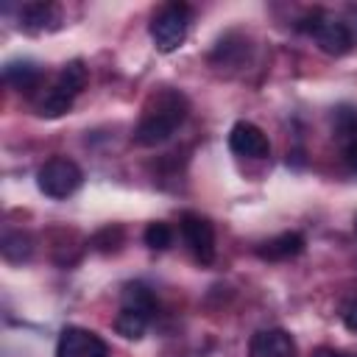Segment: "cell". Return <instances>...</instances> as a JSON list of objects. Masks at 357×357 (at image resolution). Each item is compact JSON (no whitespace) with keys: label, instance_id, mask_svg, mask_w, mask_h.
Wrapping results in <instances>:
<instances>
[{"label":"cell","instance_id":"2e32d148","mask_svg":"<svg viewBox=\"0 0 357 357\" xmlns=\"http://www.w3.org/2000/svg\"><path fill=\"white\" fill-rule=\"evenodd\" d=\"M170 243H173V229H170L167 223L156 220V223H151V226L145 229V245H148V248L165 251Z\"/></svg>","mask_w":357,"mask_h":357},{"label":"cell","instance_id":"8992f818","mask_svg":"<svg viewBox=\"0 0 357 357\" xmlns=\"http://www.w3.org/2000/svg\"><path fill=\"white\" fill-rule=\"evenodd\" d=\"M56 357H109V346L95 332H86V329H78V326H67L59 335Z\"/></svg>","mask_w":357,"mask_h":357},{"label":"cell","instance_id":"4fadbf2b","mask_svg":"<svg viewBox=\"0 0 357 357\" xmlns=\"http://www.w3.org/2000/svg\"><path fill=\"white\" fill-rule=\"evenodd\" d=\"M0 251H3V257H6L8 262H25V259H31V254H33V240H31V234L14 229V231H6V234H3Z\"/></svg>","mask_w":357,"mask_h":357},{"label":"cell","instance_id":"5bb4252c","mask_svg":"<svg viewBox=\"0 0 357 357\" xmlns=\"http://www.w3.org/2000/svg\"><path fill=\"white\" fill-rule=\"evenodd\" d=\"M123 307H126V310H134V312H142V315H148V318H153V312H156V298H153V293H151L145 284L131 282V284L123 287Z\"/></svg>","mask_w":357,"mask_h":357},{"label":"cell","instance_id":"9a60e30c","mask_svg":"<svg viewBox=\"0 0 357 357\" xmlns=\"http://www.w3.org/2000/svg\"><path fill=\"white\" fill-rule=\"evenodd\" d=\"M148 321H151L148 315L123 307L120 315L114 318V329H117V335L126 337V340H139V337L145 335V329H148Z\"/></svg>","mask_w":357,"mask_h":357},{"label":"cell","instance_id":"7c38bea8","mask_svg":"<svg viewBox=\"0 0 357 357\" xmlns=\"http://www.w3.org/2000/svg\"><path fill=\"white\" fill-rule=\"evenodd\" d=\"M20 22H22L28 31H45V28H53V25L59 22V11H56V6H50V3H31V6L22 8Z\"/></svg>","mask_w":357,"mask_h":357},{"label":"cell","instance_id":"ac0fdd59","mask_svg":"<svg viewBox=\"0 0 357 357\" xmlns=\"http://www.w3.org/2000/svg\"><path fill=\"white\" fill-rule=\"evenodd\" d=\"M340 318H343V324H346L349 332H357V298H349V301L343 304Z\"/></svg>","mask_w":357,"mask_h":357},{"label":"cell","instance_id":"277c9868","mask_svg":"<svg viewBox=\"0 0 357 357\" xmlns=\"http://www.w3.org/2000/svg\"><path fill=\"white\" fill-rule=\"evenodd\" d=\"M301 28L310 31L315 36L318 47L324 53H329V56H343L354 45V33L349 31V25L343 20H337V17H332V14H324V11H315L307 20V25H301Z\"/></svg>","mask_w":357,"mask_h":357},{"label":"cell","instance_id":"3957f363","mask_svg":"<svg viewBox=\"0 0 357 357\" xmlns=\"http://www.w3.org/2000/svg\"><path fill=\"white\" fill-rule=\"evenodd\" d=\"M81 167L67 159V156H53L47 159L39 173H36V184L47 198H67L81 187Z\"/></svg>","mask_w":357,"mask_h":357},{"label":"cell","instance_id":"9c48e42d","mask_svg":"<svg viewBox=\"0 0 357 357\" xmlns=\"http://www.w3.org/2000/svg\"><path fill=\"white\" fill-rule=\"evenodd\" d=\"M75 95H78V92H75L73 86H67L61 78H56V81L47 86V92L39 98V103H36L39 117H61L64 112H70Z\"/></svg>","mask_w":357,"mask_h":357},{"label":"cell","instance_id":"7a4b0ae2","mask_svg":"<svg viewBox=\"0 0 357 357\" xmlns=\"http://www.w3.org/2000/svg\"><path fill=\"white\" fill-rule=\"evenodd\" d=\"M187 25H190V6L184 3H167L156 11L151 20V39L156 50L173 53L184 39H187Z\"/></svg>","mask_w":357,"mask_h":357},{"label":"cell","instance_id":"d6986e66","mask_svg":"<svg viewBox=\"0 0 357 357\" xmlns=\"http://www.w3.org/2000/svg\"><path fill=\"white\" fill-rule=\"evenodd\" d=\"M346 162H349V167L357 173V134H351V139H349V145H346Z\"/></svg>","mask_w":357,"mask_h":357},{"label":"cell","instance_id":"8fae6325","mask_svg":"<svg viewBox=\"0 0 357 357\" xmlns=\"http://www.w3.org/2000/svg\"><path fill=\"white\" fill-rule=\"evenodd\" d=\"M3 78L20 92H33L42 81V70L33 61H8L3 67Z\"/></svg>","mask_w":357,"mask_h":357},{"label":"cell","instance_id":"ffe728a7","mask_svg":"<svg viewBox=\"0 0 357 357\" xmlns=\"http://www.w3.org/2000/svg\"><path fill=\"white\" fill-rule=\"evenodd\" d=\"M312 357H346V354H340V351H335V349L321 346V349H315V351H312Z\"/></svg>","mask_w":357,"mask_h":357},{"label":"cell","instance_id":"e0dca14e","mask_svg":"<svg viewBox=\"0 0 357 357\" xmlns=\"http://www.w3.org/2000/svg\"><path fill=\"white\" fill-rule=\"evenodd\" d=\"M120 243H123V229H120V226H106V229H100V231L92 237V245H95L98 251H103V254L117 251Z\"/></svg>","mask_w":357,"mask_h":357},{"label":"cell","instance_id":"52a82bcc","mask_svg":"<svg viewBox=\"0 0 357 357\" xmlns=\"http://www.w3.org/2000/svg\"><path fill=\"white\" fill-rule=\"evenodd\" d=\"M229 148L231 153L237 156H245V159H265L271 145H268V137L262 134L259 126L248 123V120H237L229 131Z\"/></svg>","mask_w":357,"mask_h":357},{"label":"cell","instance_id":"5b68a950","mask_svg":"<svg viewBox=\"0 0 357 357\" xmlns=\"http://www.w3.org/2000/svg\"><path fill=\"white\" fill-rule=\"evenodd\" d=\"M181 237H184V243L190 245L192 257L201 265H209L215 259V229L206 218H201L195 212H187L181 218Z\"/></svg>","mask_w":357,"mask_h":357},{"label":"cell","instance_id":"6da1fadb","mask_svg":"<svg viewBox=\"0 0 357 357\" xmlns=\"http://www.w3.org/2000/svg\"><path fill=\"white\" fill-rule=\"evenodd\" d=\"M184 114H187L184 98H181L178 92H162V95L156 98V106H151V109L142 114V120H139V126H137V131H134V139H137L139 145H148V148L162 145V142L170 139L173 131L184 123Z\"/></svg>","mask_w":357,"mask_h":357},{"label":"cell","instance_id":"30bf717a","mask_svg":"<svg viewBox=\"0 0 357 357\" xmlns=\"http://www.w3.org/2000/svg\"><path fill=\"white\" fill-rule=\"evenodd\" d=\"M301 251H304V237L298 231H284L257 248L262 259H290V257H298Z\"/></svg>","mask_w":357,"mask_h":357},{"label":"cell","instance_id":"ba28073f","mask_svg":"<svg viewBox=\"0 0 357 357\" xmlns=\"http://www.w3.org/2000/svg\"><path fill=\"white\" fill-rule=\"evenodd\" d=\"M248 357H296V346L284 329H262L251 337Z\"/></svg>","mask_w":357,"mask_h":357}]
</instances>
